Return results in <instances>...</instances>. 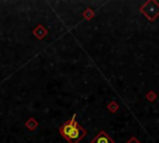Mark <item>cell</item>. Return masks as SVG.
Segmentation results:
<instances>
[{
  "label": "cell",
  "instance_id": "obj_2",
  "mask_svg": "<svg viewBox=\"0 0 159 143\" xmlns=\"http://www.w3.org/2000/svg\"><path fill=\"white\" fill-rule=\"evenodd\" d=\"M140 12L145 15L149 21H154L159 15V4L157 1H147L140 6Z\"/></svg>",
  "mask_w": 159,
  "mask_h": 143
},
{
  "label": "cell",
  "instance_id": "obj_1",
  "mask_svg": "<svg viewBox=\"0 0 159 143\" xmlns=\"http://www.w3.org/2000/svg\"><path fill=\"white\" fill-rule=\"evenodd\" d=\"M60 134L68 141V143H78L82 137L87 134L86 129H83L76 121V114L72 116L70 122H66L60 127Z\"/></svg>",
  "mask_w": 159,
  "mask_h": 143
},
{
  "label": "cell",
  "instance_id": "obj_3",
  "mask_svg": "<svg viewBox=\"0 0 159 143\" xmlns=\"http://www.w3.org/2000/svg\"><path fill=\"white\" fill-rule=\"evenodd\" d=\"M91 143H114V141L104 132V131H101L93 141H91Z\"/></svg>",
  "mask_w": 159,
  "mask_h": 143
}]
</instances>
